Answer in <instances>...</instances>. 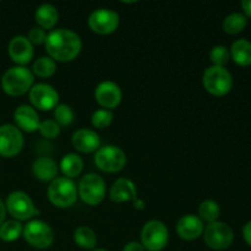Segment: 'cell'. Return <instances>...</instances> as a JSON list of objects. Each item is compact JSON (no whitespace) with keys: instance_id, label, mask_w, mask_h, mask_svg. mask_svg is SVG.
I'll return each mask as SVG.
<instances>
[{"instance_id":"cell-35","label":"cell","mask_w":251,"mask_h":251,"mask_svg":"<svg viewBox=\"0 0 251 251\" xmlns=\"http://www.w3.org/2000/svg\"><path fill=\"white\" fill-rule=\"evenodd\" d=\"M243 237H244L245 243H247L249 247H251V221L248 222L247 225L243 228Z\"/></svg>"},{"instance_id":"cell-22","label":"cell","mask_w":251,"mask_h":251,"mask_svg":"<svg viewBox=\"0 0 251 251\" xmlns=\"http://www.w3.org/2000/svg\"><path fill=\"white\" fill-rule=\"evenodd\" d=\"M230 58L234 60L237 65L250 66L251 65V42L248 39H238L232 44L229 50Z\"/></svg>"},{"instance_id":"cell-7","label":"cell","mask_w":251,"mask_h":251,"mask_svg":"<svg viewBox=\"0 0 251 251\" xmlns=\"http://www.w3.org/2000/svg\"><path fill=\"white\" fill-rule=\"evenodd\" d=\"M203 240L212 250H226L234 242V232L225 222L208 223L203 229Z\"/></svg>"},{"instance_id":"cell-12","label":"cell","mask_w":251,"mask_h":251,"mask_svg":"<svg viewBox=\"0 0 251 251\" xmlns=\"http://www.w3.org/2000/svg\"><path fill=\"white\" fill-rule=\"evenodd\" d=\"M88 26L95 33L110 34L119 26V15L110 9H97L88 17Z\"/></svg>"},{"instance_id":"cell-27","label":"cell","mask_w":251,"mask_h":251,"mask_svg":"<svg viewBox=\"0 0 251 251\" xmlns=\"http://www.w3.org/2000/svg\"><path fill=\"white\" fill-rule=\"evenodd\" d=\"M24 232V227L16 220H10L0 226V239L4 242H15L19 239Z\"/></svg>"},{"instance_id":"cell-26","label":"cell","mask_w":251,"mask_h":251,"mask_svg":"<svg viewBox=\"0 0 251 251\" xmlns=\"http://www.w3.org/2000/svg\"><path fill=\"white\" fill-rule=\"evenodd\" d=\"M221 215V207L216 201L205 200L199 206V217L202 222H217Z\"/></svg>"},{"instance_id":"cell-10","label":"cell","mask_w":251,"mask_h":251,"mask_svg":"<svg viewBox=\"0 0 251 251\" xmlns=\"http://www.w3.org/2000/svg\"><path fill=\"white\" fill-rule=\"evenodd\" d=\"M5 208L17 221H27L39 213L34 207L32 199L24 191H14L10 194L6 199Z\"/></svg>"},{"instance_id":"cell-37","label":"cell","mask_w":251,"mask_h":251,"mask_svg":"<svg viewBox=\"0 0 251 251\" xmlns=\"http://www.w3.org/2000/svg\"><path fill=\"white\" fill-rule=\"evenodd\" d=\"M5 215H6V208H5L4 202L0 200V226L5 222Z\"/></svg>"},{"instance_id":"cell-28","label":"cell","mask_w":251,"mask_h":251,"mask_svg":"<svg viewBox=\"0 0 251 251\" xmlns=\"http://www.w3.org/2000/svg\"><path fill=\"white\" fill-rule=\"evenodd\" d=\"M56 63L49 56H41L37 59L32 66V74L39 76L42 78L50 77L55 74Z\"/></svg>"},{"instance_id":"cell-1","label":"cell","mask_w":251,"mask_h":251,"mask_svg":"<svg viewBox=\"0 0 251 251\" xmlns=\"http://www.w3.org/2000/svg\"><path fill=\"white\" fill-rule=\"evenodd\" d=\"M46 50L54 61L68 63L77 58L82 49V41L76 32L71 29H54L47 34Z\"/></svg>"},{"instance_id":"cell-16","label":"cell","mask_w":251,"mask_h":251,"mask_svg":"<svg viewBox=\"0 0 251 251\" xmlns=\"http://www.w3.org/2000/svg\"><path fill=\"white\" fill-rule=\"evenodd\" d=\"M73 146L81 153H92L100 147V139L91 129H78L73 134Z\"/></svg>"},{"instance_id":"cell-21","label":"cell","mask_w":251,"mask_h":251,"mask_svg":"<svg viewBox=\"0 0 251 251\" xmlns=\"http://www.w3.org/2000/svg\"><path fill=\"white\" fill-rule=\"evenodd\" d=\"M36 22L39 25L41 28L51 29L56 25L59 20V12L54 5L51 4H42L37 7L36 14H34Z\"/></svg>"},{"instance_id":"cell-8","label":"cell","mask_w":251,"mask_h":251,"mask_svg":"<svg viewBox=\"0 0 251 251\" xmlns=\"http://www.w3.org/2000/svg\"><path fill=\"white\" fill-rule=\"evenodd\" d=\"M126 154L122 149L113 145L100 147L96 151L95 163L105 173H117L126 166Z\"/></svg>"},{"instance_id":"cell-25","label":"cell","mask_w":251,"mask_h":251,"mask_svg":"<svg viewBox=\"0 0 251 251\" xmlns=\"http://www.w3.org/2000/svg\"><path fill=\"white\" fill-rule=\"evenodd\" d=\"M248 25V19L244 14L240 12H233V14L228 15L225 20H223V31L228 34H234L240 33L245 29Z\"/></svg>"},{"instance_id":"cell-33","label":"cell","mask_w":251,"mask_h":251,"mask_svg":"<svg viewBox=\"0 0 251 251\" xmlns=\"http://www.w3.org/2000/svg\"><path fill=\"white\" fill-rule=\"evenodd\" d=\"M28 41L32 44H37V46H41V44L46 43L47 39V32L44 31L41 27H34L31 31L28 32V36H27Z\"/></svg>"},{"instance_id":"cell-32","label":"cell","mask_w":251,"mask_h":251,"mask_svg":"<svg viewBox=\"0 0 251 251\" xmlns=\"http://www.w3.org/2000/svg\"><path fill=\"white\" fill-rule=\"evenodd\" d=\"M38 130L39 132H41L42 136L49 140L55 139V137H58L59 134H60V126L58 125V123H56L55 120L50 119L41 122Z\"/></svg>"},{"instance_id":"cell-14","label":"cell","mask_w":251,"mask_h":251,"mask_svg":"<svg viewBox=\"0 0 251 251\" xmlns=\"http://www.w3.org/2000/svg\"><path fill=\"white\" fill-rule=\"evenodd\" d=\"M123 93L119 86L113 81H103L96 87L95 98L104 109H114L122 102Z\"/></svg>"},{"instance_id":"cell-36","label":"cell","mask_w":251,"mask_h":251,"mask_svg":"<svg viewBox=\"0 0 251 251\" xmlns=\"http://www.w3.org/2000/svg\"><path fill=\"white\" fill-rule=\"evenodd\" d=\"M242 9L245 16L251 17V0H244L242 1Z\"/></svg>"},{"instance_id":"cell-9","label":"cell","mask_w":251,"mask_h":251,"mask_svg":"<svg viewBox=\"0 0 251 251\" xmlns=\"http://www.w3.org/2000/svg\"><path fill=\"white\" fill-rule=\"evenodd\" d=\"M25 240L37 249H47L54 243V230L48 223L34 220L27 223L22 232Z\"/></svg>"},{"instance_id":"cell-3","label":"cell","mask_w":251,"mask_h":251,"mask_svg":"<svg viewBox=\"0 0 251 251\" xmlns=\"http://www.w3.org/2000/svg\"><path fill=\"white\" fill-rule=\"evenodd\" d=\"M77 186L66 176L55 178L48 188L49 201L56 207H71L77 200Z\"/></svg>"},{"instance_id":"cell-2","label":"cell","mask_w":251,"mask_h":251,"mask_svg":"<svg viewBox=\"0 0 251 251\" xmlns=\"http://www.w3.org/2000/svg\"><path fill=\"white\" fill-rule=\"evenodd\" d=\"M34 82V76L25 66H12L7 69L1 77V87L9 96H22L28 92Z\"/></svg>"},{"instance_id":"cell-24","label":"cell","mask_w":251,"mask_h":251,"mask_svg":"<svg viewBox=\"0 0 251 251\" xmlns=\"http://www.w3.org/2000/svg\"><path fill=\"white\" fill-rule=\"evenodd\" d=\"M74 242L82 249L93 250L97 245V235L90 227L81 226L74 232Z\"/></svg>"},{"instance_id":"cell-18","label":"cell","mask_w":251,"mask_h":251,"mask_svg":"<svg viewBox=\"0 0 251 251\" xmlns=\"http://www.w3.org/2000/svg\"><path fill=\"white\" fill-rule=\"evenodd\" d=\"M14 120L17 125V129H21L26 132L37 131L41 124L37 110L31 105L26 104L16 108L14 112Z\"/></svg>"},{"instance_id":"cell-20","label":"cell","mask_w":251,"mask_h":251,"mask_svg":"<svg viewBox=\"0 0 251 251\" xmlns=\"http://www.w3.org/2000/svg\"><path fill=\"white\" fill-rule=\"evenodd\" d=\"M33 176L41 181H53L58 176V164L53 158L47 156L38 157L32 164Z\"/></svg>"},{"instance_id":"cell-15","label":"cell","mask_w":251,"mask_h":251,"mask_svg":"<svg viewBox=\"0 0 251 251\" xmlns=\"http://www.w3.org/2000/svg\"><path fill=\"white\" fill-rule=\"evenodd\" d=\"M7 51L14 63L19 66H24L28 64L33 58V44L25 36H16L10 41Z\"/></svg>"},{"instance_id":"cell-34","label":"cell","mask_w":251,"mask_h":251,"mask_svg":"<svg viewBox=\"0 0 251 251\" xmlns=\"http://www.w3.org/2000/svg\"><path fill=\"white\" fill-rule=\"evenodd\" d=\"M123 251H145V249H144V247L141 245V243L130 242L125 245Z\"/></svg>"},{"instance_id":"cell-13","label":"cell","mask_w":251,"mask_h":251,"mask_svg":"<svg viewBox=\"0 0 251 251\" xmlns=\"http://www.w3.org/2000/svg\"><path fill=\"white\" fill-rule=\"evenodd\" d=\"M29 100L37 109L51 110L58 105L59 93L50 85L37 83L29 90Z\"/></svg>"},{"instance_id":"cell-23","label":"cell","mask_w":251,"mask_h":251,"mask_svg":"<svg viewBox=\"0 0 251 251\" xmlns=\"http://www.w3.org/2000/svg\"><path fill=\"white\" fill-rule=\"evenodd\" d=\"M60 169L66 178L71 179L78 176L83 171V161L78 154L68 153L60 162Z\"/></svg>"},{"instance_id":"cell-5","label":"cell","mask_w":251,"mask_h":251,"mask_svg":"<svg viewBox=\"0 0 251 251\" xmlns=\"http://www.w3.org/2000/svg\"><path fill=\"white\" fill-rule=\"evenodd\" d=\"M77 193L81 200L90 206L100 205L105 196V181L96 173H88L78 183Z\"/></svg>"},{"instance_id":"cell-30","label":"cell","mask_w":251,"mask_h":251,"mask_svg":"<svg viewBox=\"0 0 251 251\" xmlns=\"http://www.w3.org/2000/svg\"><path fill=\"white\" fill-rule=\"evenodd\" d=\"M230 59V53L227 47L216 46L210 51V60L215 66H222L225 68Z\"/></svg>"},{"instance_id":"cell-19","label":"cell","mask_w":251,"mask_h":251,"mask_svg":"<svg viewBox=\"0 0 251 251\" xmlns=\"http://www.w3.org/2000/svg\"><path fill=\"white\" fill-rule=\"evenodd\" d=\"M109 196L110 200L117 203L135 201L137 199L136 185L130 179L119 178L113 184Z\"/></svg>"},{"instance_id":"cell-4","label":"cell","mask_w":251,"mask_h":251,"mask_svg":"<svg viewBox=\"0 0 251 251\" xmlns=\"http://www.w3.org/2000/svg\"><path fill=\"white\" fill-rule=\"evenodd\" d=\"M203 87L208 93L216 97L228 95L233 88L232 74L222 66H210L202 76Z\"/></svg>"},{"instance_id":"cell-39","label":"cell","mask_w":251,"mask_h":251,"mask_svg":"<svg viewBox=\"0 0 251 251\" xmlns=\"http://www.w3.org/2000/svg\"><path fill=\"white\" fill-rule=\"evenodd\" d=\"M92 251H108V250H105V249H93Z\"/></svg>"},{"instance_id":"cell-38","label":"cell","mask_w":251,"mask_h":251,"mask_svg":"<svg viewBox=\"0 0 251 251\" xmlns=\"http://www.w3.org/2000/svg\"><path fill=\"white\" fill-rule=\"evenodd\" d=\"M134 205L135 208H137V210H144L145 208V202L142 200H139V199H136V200L134 201Z\"/></svg>"},{"instance_id":"cell-6","label":"cell","mask_w":251,"mask_h":251,"mask_svg":"<svg viewBox=\"0 0 251 251\" xmlns=\"http://www.w3.org/2000/svg\"><path fill=\"white\" fill-rule=\"evenodd\" d=\"M169 240L168 228L161 221L152 220L141 229V245L145 250L161 251L167 247Z\"/></svg>"},{"instance_id":"cell-11","label":"cell","mask_w":251,"mask_h":251,"mask_svg":"<svg viewBox=\"0 0 251 251\" xmlns=\"http://www.w3.org/2000/svg\"><path fill=\"white\" fill-rule=\"evenodd\" d=\"M25 140L21 130L14 125L0 126V156L14 157L21 152Z\"/></svg>"},{"instance_id":"cell-17","label":"cell","mask_w":251,"mask_h":251,"mask_svg":"<svg viewBox=\"0 0 251 251\" xmlns=\"http://www.w3.org/2000/svg\"><path fill=\"white\" fill-rule=\"evenodd\" d=\"M203 222L199 216L185 215L176 223V233L184 240H195L203 233Z\"/></svg>"},{"instance_id":"cell-31","label":"cell","mask_w":251,"mask_h":251,"mask_svg":"<svg viewBox=\"0 0 251 251\" xmlns=\"http://www.w3.org/2000/svg\"><path fill=\"white\" fill-rule=\"evenodd\" d=\"M91 122L96 129H105L113 122V113L108 109H98L91 117Z\"/></svg>"},{"instance_id":"cell-29","label":"cell","mask_w":251,"mask_h":251,"mask_svg":"<svg viewBox=\"0 0 251 251\" xmlns=\"http://www.w3.org/2000/svg\"><path fill=\"white\" fill-rule=\"evenodd\" d=\"M54 118L58 123L59 126H69L73 124L75 115H74L73 109L68 104H58L54 108Z\"/></svg>"}]
</instances>
